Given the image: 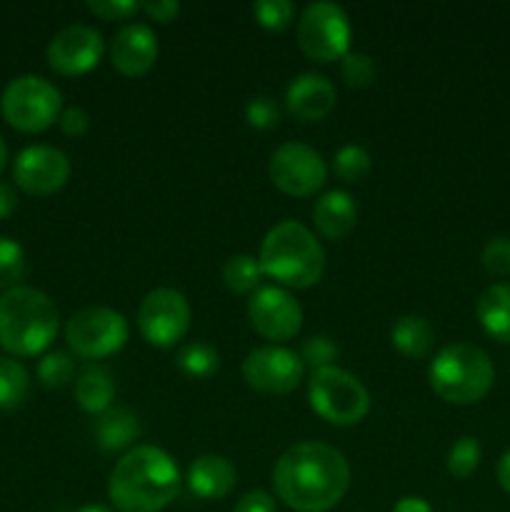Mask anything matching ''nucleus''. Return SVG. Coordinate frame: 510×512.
Instances as JSON below:
<instances>
[{"mask_svg": "<svg viewBox=\"0 0 510 512\" xmlns=\"http://www.w3.org/2000/svg\"><path fill=\"white\" fill-rule=\"evenodd\" d=\"M0 113L10 128L20 133H43L58 123L63 113V95L40 75H20L5 85L0 95Z\"/></svg>", "mask_w": 510, "mask_h": 512, "instance_id": "nucleus-7", "label": "nucleus"}, {"mask_svg": "<svg viewBox=\"0 0 510 512\" xmlns=\"http://www.w3.org/2000/svg\"><path fill=\"white\" fill-rule=\"evenodd\" d=\"M350 488V465L338 448L303 440L273 465L275 498L295 512H328Z\"/></svg>", "mask_w": 510, "mask_h": 512, "instance_id": "nucleus-1", "label": "nucleus"}, {"mask_svg": "<svg viewBox=\"0 0 510 512\" xmlns=\"http://www.w3.org/2000/svg\"><path fill=\"white\" fill-rule=\"evenodd\" d=\"M350 28L348 13L338 3H318L305 5L298 20V45L310 60L315 63H335L350 53Z\"/></svg>", "mask_w": 510, "mask_h": 512, "instance_id": "nucleus-9", "label": "nucleus"}, {"mask_svg": "<svg viewBox=\"0 0 510 512\" xmlns=\"http://www.w3.org/2000/svg\"><path fill=\"white\" fill-rule=\"evenodd\" d=\"M58 125L65 135H70V138H80V135L88 133V128H90L88 110L78 108V105L63 108V113H60V118H58Z\"/></svg>", "mask_w": 510, "mask_h": 512, "instance_id": "nucleus-37", "label": "nucleus"}, {"mask_svg": "<svg viewBox=\"0 0 510 512\" xmlns=\"http://www.w3.org/2000/svg\"><path fill=\"white\" fill-rule=\"evenodd\" d=\"M340 75H343L345 83L350 88H370L375 83V60L368 53H360V50H350L343 60H340Z\"/></svg>", "mask_w": 510, "mask_h": 512, "instance_id": "nucleus-33", "label": "nucleus"}, {"mask_svg": "<svg viewBox=\"0 0 510 512\" xmlns=\"http://www.w3.org/2000/svg\"><path fill=\"white\" fill-rule=\"evenodd\" d=\"M78 512H115V510L105 508V505H85V508H80Z\"/></svg>", "mask_w": 510, "mask_h": 512, "instance_id": "nucleus-44", "label": "nucleus"}, {"mask_svg": "<svg viewBox=\"0 0 510 512\" xmlns=\"http://www.w3.org/2000/svg\"><path fill=\"white\" fill-rule=\"evenodd\" d=\"M30 375L23 363L13 358H0V410H15L28 400Z\"/></svg>", "mask_w": 510, "mask_h": 512, "instance_id": "nucleus-26", "label": "nucleus"}, {"mask_svg": "<svg viewBox=\"0 0 510 512\" xmlns=\"http://www.w3.org/2000/svg\"><path fill=\"white\" fill-rule=\"evenodd\" d=\"M255 23L268 33H283L293 25L295 20V5L290 0H258L250 8Z\"/></svg>", "mask_w": 510, "mask_h": 512, "instance_id": "nucleus-30", "label": "nucleus"}, {"mask_svg": "<svg viewBox=\"0 0 510 512\" xmlns=\"http://www.w3.org/2000/svg\"><path fill=\"white\" fill-rule=\"evenodd\" d=\"M88 13H93L100 20H133L140 13L138 0H88L85 3Z\"/></svg>", "mask_w": 510, "mask_h": 512, "instance_id": "nucleus-36", "label": "nucleus"}, {"mask_svg": "<svg viewBox=\"0 0 510 512\" xmlns=\"http://www.w3.org/2000/svg\"><path fill=\"white\" fill-rule=\"evenodd\" d=\"M115 400V380L100 365H90L75 380V403L80 410L90 415H100L108 408H113Z\"/></svg>", "mask_w": 510, "mask_h": 512, "instance_id": "nucleus-23", "label": "nucleus"}, {"mask_svg": "<svg viewBox=\"0 0 510 512\" xmlns=\"http://www.w3.org/2000/svg\"><path fill=\"white\" fill-rule=\"evenodd\" d=\"M373 168V155L358 143H348L333 155V173L343 183H360Z\"/></svg>", "mask_w": 510, "mask_h": 512, "instance_id": "nucleus-28", "label": "nucleus"}, {"mask_svg": "<svg viewBox=\"0 0 510 512\" xmlns=\"http://www.w3.org/2000/svg\"><path fill=\"white\" fill-rule=\"evenodd\" d=\"M140 13L148 15L155 23H173L180 13V3H173V0H150V3H140Z\"/></svg>", "mask_w": 510, "mask_h": 512, "instance_id": "nucleus-39", "label": "nucleus"}, {"mask_svg": "<svg viewBox=\"0 0 510 512\" xmlns=\"http://www.w3.org/2000/svg\"><path fill=\"white\" fill-rule=\"evenodd\" d=\"M140 418L130 408L113 405L100 413L93 423V440L103 453H120L130 450V445L140 438Z\"/></svg>", "mask_w": 510, "mask_h": 512, "instance_id": "nucleus-20", "label": "nucleus"}, {"mask_svg": "<svg viewBox=\"0 0 510 512\" xmlns=\"http://www.w3.org/2000/svg\"><path fill=\"white\" fill-rule=\"evenodd\" d=\"M475 315L485 333L498 343H510V285L495 283L480 293Z\"/></svg>", "mask_w": 510, "mask_h": 512, "instance_id": "nucleus-21", "label": "nucleus"}, {"mask_svg": "<svg viewBox=\"0 0 510 512\" xmlns=\"http://www.w3.org/2000/svg\"><path fill=\"white\" fill-rule=\"evenodd\" d=\"M390 343L403 358L423 360L433 353L435 330L423 315H400L390 328Z\"/></svg>", "mask_w": 510, "mask_h": 512, "instance_id": "nucleus-22", "label": "nucleus"}, {"mask_svg": "<svg viewBox=\"0 0 510 512\" xmlns=\"http://www.w3.org/2000/svg\"><path fill=\"white\" fill-rule=\"evenodd\" d=\"M70 160L63 150L53 145H30L20 150L13 165V180L23 193L45 195L58 193L70 180Z\"/></svg>", "mask_w": 510, "mask_h": 512, "instance_id": "nucleus-15", "label": "nucleus"}, {"mask_svg": "<svg viewBox=\"0 0 510 512\" xmlns=\"http://www.w3.org/2000/svg\"><path fill=\"white\" fill-rule=\"evenodd\" d=\"M305 365L298 353L283 345H263L245 355L243 380L263 395H290L303 383Z\"/></svg>", "mask_w": 510, "mask_h": 512, "instance_id": "nucleus-12", "label": "nucleus"}, {"mask_svg": "<svg viewBox=\"0 0 510 512\" xmlns=\"http://www.w3.org/2000/svg\"><path fill=\"white\" fill-rule=\"evenodd\" d=\"M258 263L265 278L275 280L278 288L305 290L323 278L325 250L313 230L298 220H283L263 238Z\"/></svg>", "mask_w": 510, "mask_h": 512, "instance_id": "nucleus-3", "label": "nucleus"}, {"mask_svg": "<svg viewBox=\"0 0 510 512\" xmlns=\"http://www.w3.org/2000/svg\"><path fill=\"white\" fill-rule=\"evenodd\" d=\"M313 225L325 240H345L358 225V205L348 190H328L313 205Z\"/></svg>", "mask_w": 510, "mask_h": 512, "instance_id": "nucleus-19", "label": "nucleus"}, {"mask_svg": "<svg viewBox=\"0 0 510 512\" xmlns=\"http://www.w3.org/2000/svg\"><path fill=\"white\" fill-rule=\"evenodd\" d=\"M193 310L188 298L175 288H155L140 300L138 330L153 348H175L188 335Z\"/></svg>", "mask_w": 510, "mask_h": 512, "instance_id": "nucleus-10", "label": "nucleus"}, {"mask_svg": "<svg viewBox=\"0 0 510 512\" xmlns=\"http://www.w3.org/2000/svg\"><path fill=\"white\" fill-rule=\"evenodd\" d=\"M495 478H498V485L510 495V450H505L498 460V468H495Z\"/></svg>", "mask_w": 510, "mask_h": 512, "instance_id": "nucleus-42", "label": "nucleus"}, {"mask_svg": "<svg viewBox=\"0 0 510 512\" xmlns=\"http://www.w3.org/2000/svg\"><path fill=\"white\" fill-rule=\"evenodd\" d=\"M480 263L490 275H498V278L510 275V238H503V235L490 238L480 253Z\"/></svg>", "mask_w": 510, "mask_h": 512, "instance_id": "nucleus-35", "label": "nucleus"}, {"mask_svg": "<svg viewBox=\"0 0 510 512\" xmlns=\"http://www.w3.org/2000/svg\"><path fill=\"white\" fill-rule=\"evenodd\" d=\"M268 175L280 193L290 198H310L328 180V165L310 145L283 143L270 155Z\"/></svg>", "mask_w": 510, "mask_h": 512, "instance_id": "nucleus-11", "label": "nucleus"}, {"mask_svg": "<svg viewBox=\"0 0 510 512\" xmlns=\"http://www.w3.org/2000/svg\"><path fill=\"white\" fill-rule=\"evenodd\" d=\"M480 458H483V448H480L478 438L475 435H463V438H458L450 445L445 468H448V473L455 480H468L478 470Z\"/></svg>", "mask_w": 510, "mask_h": 512, "instance_id": "nucleus-27", "label": "nucleus"}, {"mask_svg": "<svg viewBox=\"0 0 510 512\" xmlns=\"http://www.w3.org/2000/svg\"><path fill=\"white\" fill-rule=\"evenodd\" d=\"M428 383L450 405H475L490 393L495 368L488 353L468 343L445 345L428 365Z\"/></svg>", "mask_w": 510, "mask_h": 512, "instance_id": "nucleus-5", "label": "nucleus"}, {"mask_svg": "<svg viewBox=\"0 0 510 512\" xmlns=\"http://www.w3.org/2000/svg\"><path fill=\"white\" fill-rule=\"evenodd\" d=\"M25 270H28V263H25L23 245L0 235V290L8 293V290L18 288L20 280L25 278Z\"/></svg>", "mask_w": 510, "mask_h": 512, "instance_id": "nucleus-29", "label": "nucleus"}, {"mask_svg": "<svg viewBox=\"0 0 510 512\" xmlns=\"http://www.w3.org/2000/svg\"><path fill=\"white\" fill-rule=\"evenodd\" d=\"M393 512H433L428 500L418 498V495H408V498H400L393 505Z\"/></svg>", "mask_w": 510, "mask_h": 512, "instance_id": "nucleus-41", "label": "nucleus"}, {"mask_svg": "<svg viewBox=\"0 0 510 512\" xmlns=\"http://www.w3.org/2000/svg\"><path fill=\"white\" fill-rule=\"evenodd\" d=\"M308 405L335 428H353L370 413V393L353 373L330 365L313 370L308 378Z\"/></svg>", "mask_w": 510, "mask_h": 512, "instance_id": "nucleus-6", "label": "nucleus"}, {"mask_svg": "<svg viewBox=\"0 0 510 512\" xmlns=\"http://www.w3.org/2000/svg\"><path fill=\"white\" fill-rule=\"evenodd\" d=\"M235 483H238V473H235V465L228 458L215 453L198 455V458L190 463L188 475H185V485H188L190 493L200 500H223L233 493Z\"/></svg>", "mask_w": 510, "mask_h": 512, "instance_id": "nucleus-18", "label": "nucleus"}, {"mask_svg": "<svg viewBox=\"0 0 510 512\" xmlns=\"http://www.w3.org/2000/svg\"><path fill=\"white\" fill-rule=\"evenodd\" d=\"M60 315L38 288L18 285L0 295V345L15 358L40 355L55 340Z\"/></svg>", "mask_w": 510, "mask_h": 512, "instance_id": "nucleus-4", "label": "nucleus"}, {"mask_svg": "<svg viewBox=\"0 0 510 512\" xmlns=\"http://www.w3.org/2000/svg\"><path fill=\"white\" fill-rule=\"evenodd\" d=\"M338 90L323 73H300L290 80L285 90V108L300 123H318L325 120L335 108Z\"/></svg>", "mask_w": 510, "mask_h": 512, "instance_id": "nucleus-17", "label": "nucleus"}, {"mask_svg": "<svg viewBox=\"0 0 510 512\" xmlns=\"http://www.w3.org/2000/svg\"><path fill=\"white\" fill-rule=\"evenodd\" d=\"M298 355L305 368H310V373H313V370L330 368V365L338 363L340 348L330 335H310L303 340Z\"/></svg>", "mask_w": 510, "mask_h": 512, "instance_id": "nucleus-32", "label": "nucleus"}, {"mask_svg": "<svg viewBox=\"0 0 510 512\" xmlns=\"http://www.w3.org/2000/svg\"><path fill=\"white\" fill-rule=\"evenodd\" d=\"M5 165H8V145H5V140L0 138V173L5 170Z\"/></svg>", "mask_w": 510, "mask_h": 512, "instance_id": "nucleus-43", "label": "nucleus"}, {"mask_svg": "<svg viewBox=\"0 0 510 512\" xmlns=\"http://www.w3.org/2000/svg\"><path fill=\"white\" fill-rule=\"evenodd\" d=\"M15 208H18V193H15L13 185L0 180V220L10 218Z\"/></svg>", "mask_w": 510, "mask_h": 512, "instance_id": "nucleus-40", "label": "nucleus"}, {"mask_svg": "<svg viewBox=\"0 0 510 512\" xmlns=\"http://www.w3.org/2000/svg\"><path fill=\"white\" fill-rule=\"evenodd\" d=\"M283 110H280L278 100L270 95H253L245 105V123L255 130H273L280 125Z\"/></svg>", "mask_w": 510, "mask_h": 512, "instance_id": "nucleus-34", "label": "nucleus"}, {"mask_svg": "<svg viewBox=\"0 0 510 512\" xmlns=\"http://www.w3.org/2000/svg\"><path fill=\"white\" fill-rule=\"evenodd\" d=\"M233 512H278V503L268 490H250V493L240 495Z\"/></svg>", "mask_w": 510, "mask_h": 512, "instance_id": "nucleus-38", "label": "nucleus"}, {"mask_svg": "<svg viewBox=\"0 0 510 512\" xmlns=\"http://www.w3.org/2000/svg\"><path fill=\"white\" fill-rule=\"evenodd\" d=\"M75 378V360L63 350H55L40 358L38 363V380L43 388L60 390Z\"/></svg>", "mask_w": 510, "mask_h": 512, "instance_id": "nucleus-31", "label": "nucleus"}, {"mask_svg": "<svg viewBox=\"0 0 510 512\" xmlns=\"http://www.w3.org/2000/svg\"><path fill=\"white\" fill-rule=\"evenodd\" d=\"M250 328L273 345L288 343L303 328V308L293 293L278 285L258 288L248 300Z\"/></svg>", "mask_w": 510, "mask_h": 512, "instance_id": "nucleus-13", "label": "nucleus"}, {"mask_svg": "<svg viewBox=\"0 0 510 512\" xmlns=\"http://www.w3.org/2000/svg\"><path fill=\"white\" fill-rule=\"evenodd\" d=\"M180 468L155 445H135L115 463L108 498L118 512H163L180 495Z\"/></svg>", "mask_w": 510, "mask_h": 512, "instance_id": "nucleus-2", "label": "nucleus"}, {"mask_svg": "<svg viewBox=\"0 0 510 512\" xmlns=\"http://www.w3.org/2000/svg\"><path fill=\"white\" fill-rule=\"evenodd\" d=\"M130 338V325L113 308H83L65 323V343L83 360H103L120 353Z\"/></svg>", "mask_w": 510, "mask_h": 512, "instance_id": "nucleus-8", "label": "nucleus"}, {"mask_svg": "<svg viewBox=\"0 0 510 512\" xmlns=\"http://www.w3.org/2000/svg\"><path fill=\"white\" fill-rule=\"evenodd\" d=\"M175 368L193 380H205L210 375L218 373L220 368V353L205 340H193L185 343L183 348L175 353Z\"/></svg>", "mask_w": 510, "mask_h": 512, "instance_id": "nucleus-24", "label": "nucleus"}, {"mask_svg": "<svg viewBox=\"0 0 510 512\" xmlns=\"http://www.w3.org/2000/svg\"><path fill=\"white\" fill-rule=\"evenodd\" d=\"M103 55V35L93 25L83 23L58 30L48 43V50H45L50 68L58 75H65V78H78V75L90 73L93 68H98Z\"/></svg>", "mask_w": 510, "mask_h": 512, "instance_id": "nucleus-14", "label": "nucleus"}, {"mask_svg": "<svg viewBox=\"0 0 510 512\" xmlns=\"http://www.w3.org/2000/svg\"><path fill=\"white\" fill-rule=\"evenodd\" d=\"M263 270L255 255L235 253L223 265V283L235 295H253L260 288Z\"/></svg>", "mask_w": 510, "mask_h": 512, "instance_id": "nucleus-25", "label": "nucleus"}, {"mask_svg": "<svg viewBox=\"0 0 510 512\" xmlns=\"http://www.w3.org/2000/svg\"><path fill=\"white\" fill-rule=\"evenodd\" d=\"M158 35L148 23H125L110 40V65L125 78H143L158 60Z\"/></svg>", "mask_w": 510, "mask_h": 512, "instance_id": "nucleus-16", "label": "nucleus"}]
</instances>
